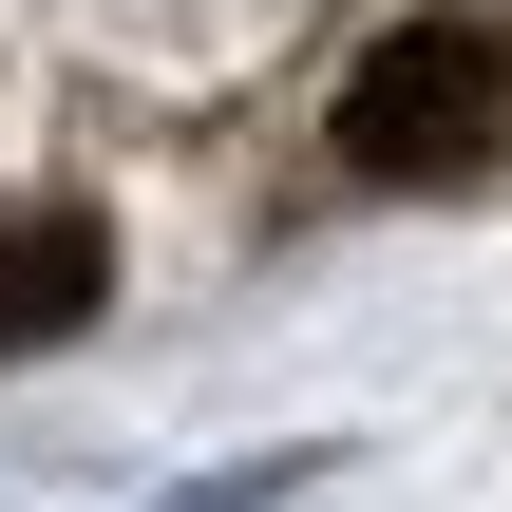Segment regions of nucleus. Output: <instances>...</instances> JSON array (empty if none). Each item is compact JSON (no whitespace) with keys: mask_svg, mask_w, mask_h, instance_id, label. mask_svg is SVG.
<instances>
[{"mask_svg":"<svg viewBox=\"0 0 512 512\" xmlns=\"http://www.w3.org/2000/svg\"><path fill=\"white\" fill-rule=\"evenodd\" d=\"M494 133H512V38H475V19H399L342 76V171H380V190H437Z\"/></svg>","mask_w":512,"mask_h":512,"instance_id":"obj_1","label":"nucleus"},{"mask_svg":"<svg viewBox=\"0 0 512 512\" xmlns=\"http://www.w3.org/2000/svg\"><path fill=\"white\" fill-rule=\"evenodd\" d=\"M76 304H95V228H76V209H38V228L0 247V342H57Z\"/></svg>","mask_w":512,"mask_h":512,"instance_id":"obj_2","label":"nucleus"}]
</instances>
